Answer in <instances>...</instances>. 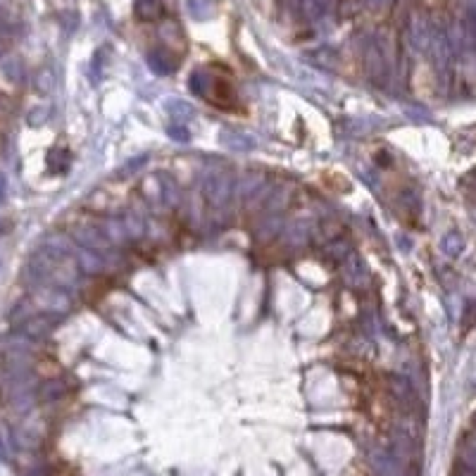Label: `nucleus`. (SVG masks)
Masks as SVG:
<instances>
[{
    "instance_id": "1",
    "label": "nucleus",
    "mask_w": 476,
    "mask_h": 476,
    "mask_svg": "<svg viewBox=\"0 0 476 476\" xmlns=\"http://www.w3.org/2000/svg\"><path fill=\"white\" fill-rule=\"evenodd\" d=\"M57 324H60V317L50 315V312H40V315L29 317L24 324H22V331L29 336V339H45V336L53 331Z\"/></svg>"
},
{
    "instance_id": "2",
    "label": "nucleus",
    "mask_w": 476,
    "mask_h": 476,
    "mask_svg": "<svg viewBox=\"0 0 476 476\" xmlns=\"http://www.w3.org/2000/svg\"><path fill=\"white\" fill-rule=\"evenodd\" d=\"M136 15L143 22H155L165 15V0H138Z\"/></svg>"
},
{
    "instance_id": "3",
    "label": "nucleus",
    "mask_w": 476,
    "mask_h": 476,
    "mask_svg": "<svg viewBox=\"0 0 476 476\" xmlns=\"http://www.w3.org/2000/svg\"><path fill=\"white\" fill-rule=\"evenodd\" d=\"M440 246H443V253L445 255H450V258H457V255L464 251V238H462L460 231H450V234H445V238H443V243H440Z\"/></svg>"
},
{
    "instance_id": "4",
    "label": "nucleus",
    "mask_w": 476,
    "mask_h": 476,
    "mask_svg": "<svg viewBox=\"0 0 476 476\" xmlns=\"http://www.w3.org/2000/svg\"><path fill=\"white\" fill-rule=\"evenodd\" d=\"M67 393V386L62 381H48L43 388H40V400H57Z\"/></svg>"
},
{
    "instance_id": "5",
    "label": "nucleus",
    "mask_w": 476,
    "mask_h": 476,
    "mask_svg": "<svg viewBox=\"0 0 476 476\" xmlns=\"http://www.w3.org/2000/svg\"><path fill=\"white\" fill-rule=\"evenodd\" d=\"M476 327V303L474 300H469L467 305H464V312H462V329H474Z\"/></svg>"
},
{
    "instance_id": "6",
    "label": "nucleus",
    "mask_w": 476,
    "mask_h": 476,
    "mask_svg": "<svg viewBox=\"0 0 476 476\" xmlns=\"http://www.w3.org/2000/svg\"><path fill=\"white\" fill-rule=\"evenodd\" d=\"M3 193H5V179L0 177V195H3Z\"/></svg>"
}]
</instances>
